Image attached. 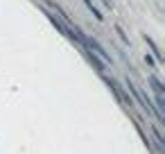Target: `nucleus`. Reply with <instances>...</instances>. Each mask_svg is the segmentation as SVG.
Returning <instances> with one entry per match:
<instances>
[{
	"instance_id": "20e7f679",
	"label": "nucleus",
	"mask_w": 165,
	"mask_h": 154,
	"mask_svg": "<svg viewBox=\"0 0 165 154\" xmlns=\"http://www.w3.org/2000/svg\"><path fill=\"white\" fill-rule=\"evenodd\" d=\"M84 2H86V7L90 9V14H93L95 18H97V21H104V14H102V11H100V9L93 5V0H84Z\"/></svg>"
},
{
	"instance_id": "6e6552de",
	"label": "nucleus",
	"mask_w": 165,
	"mask_h": 154,
	"mask_svg": "<svg viewBox=\"0 0 165 154\" xmlns=\"http://www.w3.org/2000/svg\"><path fill=\"white\" fill-rule=\"evenodd\" d=\"M102 2H104V5H106L109 9H113V2H111V0H102Z\"/></svg>"
},
{
	"instance_id": "7ed1b4c3",
	"label": "nucleus",
	"mask_w": 165,
	"mask_h": 154,
	"mask_svg": "<svg viewBox=\"0 0 165 154\" xmlns=\"http://www.w3.org/2000/svg\"><path fill=\"white\" fill-rule=\"evenodd\" d=\"M145 43L149 45V50L154 52V57H156V59H158V61H163V52L158 50V45L154 43V39H152V36H147V34H145Z\"/></svg>"
},
{
	"instance_id": "f257e3e1",
	"label": "nucleus",
	"mask_w": 165,
	"mask_h": 154,
	"mask_svg": "<svg viewBox=\"0 0 165 154\" xmlns=\"http://www.w3.org/2000/svg\"><path fill=\"white\" fill-rule=\"evenodd\" d=\"M82 48H88V50H93V52L97 54L100 59H104L106 64H111V54L106 52V50L102 48V45H100L97 41H95V39H88V36H84V39H82Z\"/></svg>"
},
{
	"instance_id": "39448f33",
	"label": "nucleus",
	"mask_w": 165,
	"mask_h": 154,
	"mask_svg": "<svg viewBox=\"0 0 165 154\" xmlns=\"http://www.w3.org/2000/svg\"><path fill=\"white\" fill-rule=\"evenodd\" d=\"M149 84H152V88L156 91V93H163V86H161V82L154 77V75H149Z\"/></svg>"
},
{
	"instance_id": "423d86ee",
	"label": "nucleus",
	"mask_w": 165,
	"mask_h": 154,
	"mask_svg": "<svg viewBox=\"0 0 165 154\" xmlns=\"http://www.w3.org/2000/svg\"><path fill=\"white\" fill-rule=\"evenodd\" d=\"M116 32H118V34H120V39H122V41H124V43H129V39H127V34H124V32H122V27H116Z\"/></svg>"
},
{
	"instance_id": "f03ea898",
	"label": "nucleus",
	"mask_w": 165,
	"mask_h": 154,
	"mask_svg": "<svg viewBox=\"0 0 165 154\" xmlns=\"http://www.w3.org/2000/svg\"><path fill=\"white\" fill-rule=\"evenodd\" d=\"M82 50H84V54L90 59V64H93V68H95L97 73H104V70H106V61H104V59H100V57L95 54L93 50H88V48H82Z\"/></svg>"
},
{
	"instance_id": "0eeeda50",
	"label": "nucleus",
	"mask_w": 165,
	"mask_h": 154,
	"mask_svg": "<svg viewBox=\"0 0 165 154\" xmlns=\"http://www.w3.org/2000/svg\"><path fill=\"white\" fill-rule=\"evenodd\" d=\"M145 61H147V66L154 68V59H152V57H147V54H145Z\"/></svg>"
}]
</instances>
